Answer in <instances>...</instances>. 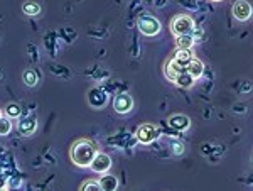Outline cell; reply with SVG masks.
<instances>
[{
	"instance_id": "cell-17",
	"label": "cell",
	"mask_w": 253,
	"mask_h": 191,
	"mask_svg": "<svg viewBox=\"0 0 253 191\" xmlns=\"http://www.w3.org/2000/svg\"><path fill=\"white\" fill-rule=\"evenodd\" d=\"M24 78V83L27 85V87H34L36 83H38V75H36L34 70H26L22 75Z\"/></svg>"
},
{
	"instance_id": "cell-21",
	"label": "cell",
	"mask_w": 253,
	"mask_h": 191,
	"mask_svg": "<svg viewBox=\"0 0 253 191\" xmlns=\"http://www.w3.org/2000/svg\"><path fill=\"white\" fill-rule=\"evenodd\" d=\"M172 147H174V154H177V156H181V154L184 152V145H182L181 142H179V144L177 142H174Z\"/></svg>"
},
{
	"instance_id": "cell-7",
	"label": "cell",
	"mask_w": 253,
	"mask_h": 191,
	"mask_svg": "<svg viewBox=\"0 0 253 191\" xmlns=\"http://www.w3.org/2000/svg\"><path fill=\"white\" fill-rule=\"evenodd\" d=\"M132 107H133V100L128 93H120V95H117L115 103H113V108H115L117 113H128L132 110Z\"/></svg>"
},
{
	"instance_id": "cell-16",
	"label": "cell",
	"mask_w": 253,
	"mask_h": 191,
	"mask_svg": "<svg viewBox=\"0 0 253 191\" xmlns=\"http://www.w3.org/2000/svg\"><path fill=\"white\" fill-rule=\"evenodd\" d=\"M177 38V48H193V44L196 41L193 39V34H181V36H175Z\"/></svg>"
},
{
	"instance_id": "cell-5",
	"label": "cell",
	"mask_w": 253,
	"mask_h": 191,
	"mask_svg": "<svg viewBox=\"0 0 253 191\" xmlns=\"http://www.w3.org/2000/svg\"><path fill=\"white\" fill-rule=\"evenodd\" d=\"M89 168L98 174L108 173L110 168H112V157H110L108 154L96 152L95 157H93V161H91V164H89Z\"/></svg>"
},
{
	"instance_id": "cell-3",
	"label": "cell",
	"mask_w": 253,
	"mask_h": 191,
	"mask_svg": "<svg viewBox=\"0 0 253 191\" xmlns=\"http://www.w3.org/2000/svg\"><path fill=\"white\" fill-rule=\"evenodd\" d=\"M138 31L144 36H157L161 31V22L154 15H142L138 19Z\"/></svg>"
},
{
	"instance_id": "cell-9",
	"label": "cell",
	"mask_w": 253,
	"mask_h": 191,
	"mask_svg": "<svg viewBox=\"0 0 253 191\" xmlns=\"http://www.w3.org/2000/svg\"><path fill=\"white\" fill-rule=\"evenodd\" d=\"M169 124H170V127H174L175 131H179V132H184L191 127V120H189V117H186V115H172L169 119Z\"/></svg>"
},
{
	"instance_id": "cell-4",
	"label": "cell",
	"mask_w": 253,
	"mask_h": 191,
	"mask_svg": "<svg viewBox=\"0 0 253 191\" xmlns=\"http://www.w3.org/2000/svg\"><path fill=\"white\" fill-rule=\"evenodd\" d=\"M137 139L142 144H150V142L159 139V129L152 124H144L137 129Z\"/></svg>"
},
{
	"instance_id": "cell-13",
	"label": "cell",
	"mask_w": 253,
	"mask_h": 191,
	"mask_svg": "<svg viewBox=\"0 0 253 191\" xmlns=\"http://www.w3.org/2000/svg\"><path fill=\"white\" fill-rule=\"evenodd\" d=\"M100 186L103 191H113V190H117L118 180L115 176H112V174L105 173V176H101V180H100Z\"/></svg>"
},
{
	"instance_id": "cell-12",
	"label": "cell",
	"mask_w": 253,
	"mask_h": 191,
	"mask_svg": "<svg viewBox=\"0 0 253 191\" xmlns=\"http://www.w3.org/2000/svg\"><path fill=\"white\" fill-rule=\"evenodd\" d=\"M36 125H38V122L36 119H22L19 122V132L22 134V136H31L32 132L36 131Z\"/></svg>"
},
{
	"instance_id": "cell-11",
	"label": "cell",
	"mask_w": 253,
	"mask_h": 191,
	"mask_svg": "<svg viewBox=\"0 0 253 191\" xmlns=\"http://www.w3.org/2000/svg\"><path fill=\"white\" fill-rule=\"evenodd\" d=\"M182 71H186V68L181 66L179 63H175L174 59H170L166 66V76H167V80H170V81H175V78H177Z\"/></svg>"
},
{
	"instance_id": "cell-1",
	"label": "cell",
	"mask_w": 253,
	"mask_h": 191,
	"mask_svg": "<svg viewBox=\"0 0 253 191\" xmlns=\"http://www.w3.org/2000/svg\"><path fill=\"white\" fill-rule=\"evenodd\" d=\"M96 152H98V149L93 142L81 139V141H76L75 145H73L71 159L76 166H80V168H89V164H91Z\"/></svg>"
},
{
	"instance_id": "cell-2",
	"label": "cell",
	"mask_w": 253,
	"mask_h": 191,
	"mask_svg": "<svg viewBox=\"0 0 253 191\" xmlns=\"http://www.w3.org/2000/svg\"><path fill=\"white\" fill-rule=\"evenodd\" d=\"M196 24H194V19L191 15H177V17L172 19L170 22V31H172L174 36H181V34H193Z\"/></svg>"
},
{
	"instance_id": "cell-23",
	"label": "cell",
	"mask_w": 253,
	"mask_h": 191,
	"mask_svg": "<svg viewBox=\"0 0 253 191\" xmlns=\"http://www.w3.org/2000/svg\"><path fill=\"white\" fill-rule=\"evenodd\" d=\"M0 117H2V112H0Z\"/></svg>"
},
{
	"instance_id": "cell-15",
	"label": "cell",
	"mask_w": 253,
	"mask_h": 191,
	"mask_svg": "<svg viewBox=\"0 0 253 191\" xmlns=\"http://www.w3.org/2000/svg\"><path fill=\"white\" fill-rule=\"evenodd\" d=\"M22 10H24V14H27V15H39L41 5L38 2H34V0H29V2H26L22 5Z\"/></svg>"
},
{
	"instance_id": "cell-19",
	"label": "cell",
	"mask_w": 253,
	"mask_h": 191,
	"mask_svg": "<svg viewBox=\"0 0 253 191\" xmlns=\"http://www.w3.org/2000/svg\"><path fill=\"white\" fill-rule=\"evenodd\" d=\"M12 131V124H10V119L7 117V119H3V117H0V136H7Z\"/></svg>"
},
{
	"instance_id": "cell-18",
	"label": "cell",
	"mask_w": 253,
	"mask_h": 191,
	"mask_svg": "<svg viewBox=\"0 0 253 191\" xmlns=\"http://www.w3.org/2000/svg\"><path fill=\"white\" fill-rule=\"evenodd\" d=\"M81 190H84V191H100L101 190L100 181H96V180L84 181L83 185H81Z\"/></svg>"
},
{
	"instance_id": "cell-8",
	"label": "cell",
	"mask_w": 253,
	"mask_h": 191,
	"mask_svg": "<svg viewBox=\"0 0 253 191\" xmlns=\"http://www.w3.org/2000/svg\"><path fill=\"white\" fill-rule=\"evenodd\" d=\"M186 71L189 73V75L193 76L194 80H198V78H201L203 73H205V64H203L201 59L193 58V59L189 61V63L186 64Z\"/></svg>"
},
{
	"instance_id": "cell-10",
	"label": "cell",
	"mask_w": 253,
	"mask_h": 191,
	"mask_svg": "<svg viewBox=\"0 0 253 191\" xmlns=\"http://www.w3.org/2000/svg\"><path fill=\"white\" fill-rule=\"evenodd\" d=\"M194 58L193 51H191V48H177V51L174 52V61L175 63H179L181 66L186 68V64L189 63L191 59Z\"/></svg>"
},
{
	"instance_id": "cell-22",
	"label": "cell",
	"mask_w": 253,
	"mask_h": 191,
	"mask_svg": "<svg viewBox=\"0 0 253 191\" xmlns=\"http://www.w3.org/2000/svg\"><path fill=\"white\" fill-rule=\"evenodd\" d=\"M213 2H221V0H213Z\"/></svg>"
},
{
	"instance_id": "cell-14",
	"label": "cell",
	"mask_w": 253,
	"mask_h": 191,
	"mask_svg": "<svg viewBox=\"0 0 253 191\" xmlns=\"http://www.w3.org/2000/svg\"><path fill=\"white\" fill-rule=\"evenodd\" d=\"M194 81H196V80L189 75V73H187V71H182L181 75H179L177 78H175L174 83H175V85H179V87H182V88H191V87L194 85Z\"/></svg>"
},
{
	"instance_id": "cell-20",
	"label": "cell",
	"mask_w": 253,
	"mask_h": 191,
	"mask_svg": "<svg viewBox=\"0 0 253 191\" xmlns=\"http://www.w3.org/2000/svg\"><path fill=\"white\" fill-rule=\"evenodd\" d=\"M5 113H7V117H9V119H17V117L20 115V107H19V105H15V103H10L9 107L5 108Z\"/></svg>"
},
{
	"instance_id": "cell-6",
	"label": "cell",
	"mask_w": 253,
	"mask_h": 191,
	"mask_svg": "<svg viewBox=\"0 0 253 191\" xmlns=\"http://www.w3.org/2000/svg\"><path fill=\"white\" fill-rule=\"evenodd\" d=\"M233 15L236 20L245 22V20H248L252 17V5L247 2V0H238V2H235V5H233Z\"/></svg>"
}]
</instances>
